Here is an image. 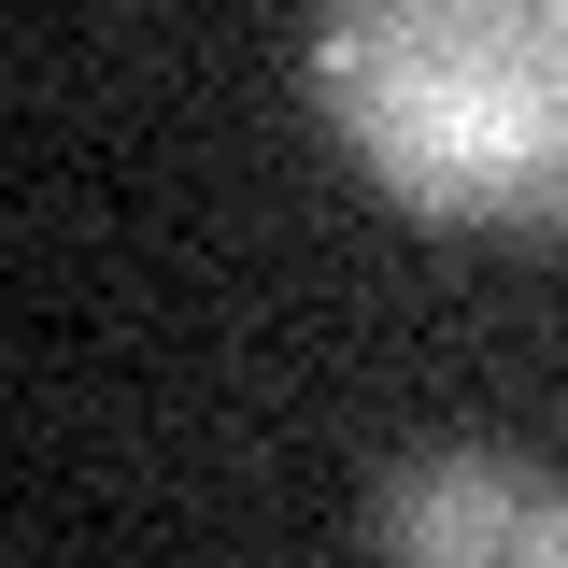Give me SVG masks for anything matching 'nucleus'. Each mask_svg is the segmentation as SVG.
I'll use <instances>...</instances> for the list:
<instances>
[{
  "instance_id": "nucleus-1",
  "label": "nucleus",
  "mask_w": 568,
  "mask_h": 568,
  "mask_svg": "<svg viewBox=\"0 0 568 568\" xmlns=\"http://www.w3.org/2000/svg\"><path fill=\"white\" fill-rule=\"evenodd\" d=\"M298 85L440 242H568V0H327Z\"/></svg>"
},
{
  "instance_id": "nucleus-2",
  "label": "nucleus",
  "mask_w": 568,
  "mask_h": 568,
  "mask_svg": "<svg viewBox=\"0 0 568 568\" xmlns=\"http://www.w3.org/2000/svg\"><path fill=\"white\" fill-rule=\"evenodd\" d=\"M540 484H555V469H526V455H497V440H426V455H384L355 540H369V555H413V568H511Z\"/></svg>"
},
{
  "instance_id": "nucleus-3",
  "label": "nucleus",
  "mask_w": 568,
  "mask_h": 568,
  "mask_svg": "<svg viewBox=\"0 0 568 568\" xmlns=\"http://www.w3.org/2000/svg\"><path fill=\"white\" fill-rule=\"evenodd\" d=\"M511 568H568V484H540V511H526V555Z\"/></svg>"
}]
</instances>
